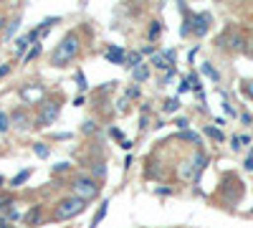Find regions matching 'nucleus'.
I'll list each match as a JSON object with an SVG mask.
<instances>
[{
  "mask_svg": "<svg viewBox=\"0 0 253 228\" xmlns=\"http://www.w3.org/2000/svg\"><path fill=\"white\" fill-rule=\"evenodd\" d=\"M79 48H81V41H79V36L76 33H69V36H63V41L56 46V51H53V56H51V64L53 66H69L71 61L79 56Z\"/></svg>",
  "mask_w": 253,
  "mask_h": 228,
  "instance_id": "obj_1",
  "label": "nucleus"
},
{
  "mask_svg": "<svg viewBox=\"0 0 253 228\" xmlns=\"http://www.w3.org/2000/svg\"><path fill=\"white\" fill-rule=\"evenodd\" d=\"M84 211H86V203L74 198V195H69V198L58 200V205L53 208V221H69V218H76Z\"/></svg>",
  "mask_w": 253,
  "mask_h": 228,
  "instance_id": "obj_2",
  "label": "nucleus"
},
{
  "mask_svg": "<svg viewBox=\"0 0 253 228\" xmlns=\"http://www.w3.org/2000/svg\"><path fill=\"white\" fill-rule=\"evenodd\" d=\"M99 193H101V188H99V182L94 178H76L71 182V195L79 198V200H84V203L99 198Z\"/></svg>",
  "mask_w": 253,
  "mask_h": 228,
  "instance_id": "obj_3",
  "label": "nucleus"
},
{
  "mask_svg": "<svg viewBox=\"0 0 253 228\" xmlns=\"http://www.w3.org/2000/svg\"><path fill=\"white\" fill-rule=\"evenodd\" d=\"M58 114H61V104H58V101H43L33 122H36L38 130H43V127H48V124H53L58 119Z\"/></svg>",
  "mask_w": 253,
  "mask_h": 228,
  "instance_id": "obj_4",
  "label": "nucleus"
},
{
  "mask_svg": "<svg viewBox=\"0 0 253 228\" xmlns=\"http://www.w3.org/2000/svg\"><path fill=\"white\" fill-rule=\"evenodd\" d=\"M20 99H23V104H43L46 89L41 84H28V87L20 89Z\"/></svg>",
  "mask_w": 253,
  "mask_h": 228,
  "instance_id": "obj_5",
  "label": "nucleus"
},
{
  "mask_svg": "<svg viewBox=\"0 0 253 228\" xmlns=\"http://www.w3.org/2000/svg\"><path fill=\"white\" fill-rule=\"evenodd\" d=\"M210 20H213V15L210 13H195L193 15V36H205L208 28H210Z\"/></svg>",
  "mask_w": 253,
  "mask_h": 228,
  "instance_id": "obj_6",
  "label": "nucleus"
},
{
  "mask_svg": "<svg viewBox=\"0 0 253 228\" xmlns=\"http://www.w3.org/2000/svg\"><path fill=\"white\" fill-rule=\"evenodd\" d=\"M107 61H112V64H119V66H126V53H124V48H119V46H112V48H107Z\"/></svg>",
  "mask_w": 253,
  "mask_h": 228,
  "instance_id": "obj_7",
  "label": "nucleus"
},
{
  "mask_svg": "<svg viewBox=\"0 0 253 228\" xmlns=\"http://www.w3.org/2000/svg\"><path fill=\"white\" fill-rule=\"evenodd\" d=\"M23 221H26L28 226H38L41 221H43V208H41V205H33V208L23 216Z\"/></svg>",
  "mask_w": 253,
  "mask_h": 228,
  "instance_id": "obj_8",
  "label": "nucleus"
},
{
  "mask_svg": "<svg viewBox=\"0 0 253 228\" xmlns=\"http://www.w3.org/2000/svg\"><path fill=\"white\" fill-rule=\"evenodd\" d=\"M152 66H155V69H160V71H172V69H175V66L170 64V61H167V58L162 56V53H155V58H152Z\"/></svg>",
  "mask_w": 253,
  "mask_h": 228,
  "instance_id": "obj_9",
  "label": "nucleus"
},
{
  "mask_svg": "<svg viewBox=\"0 0 253 228\" xmlns=\"http://www.w3.org/2000/svg\"><path fill=\"white\" fill-rule=\"evenodd\" d=\"M10 122H15V127H18V130H26L28 124H31L28 117H26L23 112H10Z\"/></svg>",
  "mask_w": 253,
  "mask_h": 228,
  "instance_id": "obj_10",
  "label": "nucleus"
},
{
  "mask_svg": "<svg viewBox=\"0 0 253 228\" xmlns=\"http://www.w3.org/2000/svg\"><path fill=\"white\" fill-rule=\"evenodd\" d=\"M107 208H109V200H104V203L99 205V211H96V216H94V221H91V226H89V228H96V226L104 221V216H107Z\"/></svg>",
  "mask_w": 253,
  "mask_h": 228,
  "instance_id": "obj_11",
  "label": "nucleus"
},
{
  "mask_svg": "<svg viewBox=\"0 0 253 228\" xmlns=\"http://www.w3.org/2000/svg\"><path fill=\"white\" fill-rule=\"evenodd\" d=\"M147 76H150V66H147V64H142V66L132 69V79L137 81V84H139V81H144Z\"/></svg>",
  "mask_w": 253,
  "mask_h": 228,
  "instance_id": "obj_12",
  "label": "nucleus"
},
{
  "mask_svg": "<svg viewBox=\"0 0 253 228\" xmlns=\"http://www.w3.org/2000/svg\"><path fill=\"white\" fill-rule=\"evenodd\" d=\"M31 173H33L31 168H26V170H20V173H18V175H15L13 180H10V188H18V185H23V182H26V180L31 178Z\"/></svg>",
  "mask_w": 253,
  "mask_h": 228,
  "instance_id": "obj_13",
  "label": "nucleus"
},
{
  "mask_svg": "<svg viewBox=\"0 0 253 228\" xmlns=\"http://www.w3.org/2000/svg\"><path fill=\"white\" fill-rule=\"evenodd\" d=\"M56 23H58V18H46V20H41V26L36 28V31H38V36H46V33H48V31H51Z\"/></svg>",
  "mask_w": 253,
  "mask_h": 228,
  "instance_id": "obj_14",
  "label": "nucleus"
},
{
  "mask_svg": "<svg viewBox=\"0 0 253 228\" xmlns=\"http://www.w3.org/2000/svg\"><path fill=\"white\" fill-rule=\"evenodd\" d=\"M137 66H142V51H134L126 56V69H137Z\"/></svg>",
  "mask_w": 253,
  "mask_h": 228,
  "instance_id": "obj_15",
  "label": "nucleus"
},
{
  "mask_svg": "<svg viewBox=\"0 0 253 228\" xmlns=\"http://www.w3.org/2000/svg\"><path fill=\"white\" fill-rule=\"evenodd\" d=\"M205 135H208L210 139H215V142H223V139H225V135H223L218 127H213V124H208V127H205Z\"/></svg>",
  "mask_w": 253,
  "mask_h": 228,
  "instance_id": "obj_16",
  "label": "nucleus"
},
{
  "mask_svg": "<svg viewBox=\"0 0 253 228\" xmlns=\"http://www.w3.org/2000/svg\"><path fill=\"white\" fill-rule=\"evenodd\" d=\"M177 109H180V96L167 99V101H165V107H162V112H167V114H172V112H177Z\"/></svg>",
  "mask_w": 253,
  "mask_h": 228,
  "instance_id": "obj_17",
  "label": "nucleus"
},
{
  "mask_svg": "<svg viewBox=\"0 0 253 228\" xmlns=\"http://www.w3.org/2000/svg\"><path fill=\"white\" fill-rule=\"evenodd\" d=\"M203 74H205L208 79H213V81H220V74H218V69H215L213 64H203Z\"/></svg>",
  "mask_w": 253,
  "mask_h": 228,
  "instance_id": "obj_18",
  "label": "nucleus"
},
{
  "mask_svg": "<svg viewBox=\"0 0 253 228\" xmlns=\"http://www.w3.org/2000/svg\"><path fill=\"white\" fill-rule=\"evenodd\" d=\"M177 137H180V139H185V142H193V144H200V135H198V132H190V130H185V132H180Z\"/></svg>",
  "mask_w": 253,
  "mask_h": 228,
  "instance_id": "obj_19",
  "label": "nucleus"
},
{
  "mask_svg": "<svg viewBox=\"0 0 253 228\" xmlns=\"http://www.w3.org/2000/svg\"><path fill=\"white\" fill-rule=\"evenodd\" d=\"M160 31H162L160 20H152V23H150V31H147V36H150V41H155V38L160 36Z\"/></svg>",
  "mask_w": 253,
  "mask_h": 228,
  "instance_id": "obj_20",
  "label": "nucleus"
},
{
  "mask_svg": "<svg viewBox=\"0 0 253 228\" xmlns=\"http://www.w3.org/2000/svg\"><path fill=\"white\" fill-rule=\"evenodd\" d=\"M8 127H10V114L0 112V132H8Z\"/></svg>",
  "mask_w": 253,
  "mask_h": 228,
  "instance_id": "obj_21",
  "label": "nucleus"
},
{
  "mask_svg": "<svg viewBox=\"0 0 253 228\" xmlns=\"http://www.w3.org/2000/svg\"><path fill=\"white\" fill-rule=\"evenodd\" d=\"M33 152H36L38 157H48V147H46L43 142H36V144H33Z\"/></svg>",
  "mask_w": 253,
  "mask_h": 228,
  "instance_id": "obj_22",
  "label": "nucleus"
},
{
  "mask_svg": "<svg viewBox=\"0 0 253 228\" xmlns=\"http://www.w3.org/2000/svg\"><path fill=\"white\" fill-rule=\"evenodd\" d=\"M28 46H31V38H28V36H23V38H18V44H15L18 53H23V51H26Z\"/></svg>",
  "mask_w": 253,
  "mask_h": 228,
  "instance_id": "obj_23",
  "label": "nucleus"
},
{
  "mask_svg": "<svg viewBox=\"0 0 253 228\" xmlns=\"http://www.w3.org/2000/svg\"><path fill=\"white\" fill-rule=\"evenodd\" d=\"M180 175H182L185 180H190V178H193V165H190V162H182V168H180Z\"/></svg>",
  "mask_w": 253,
  "mask_h": 228,
  "instance_id": "obj_24",
  "label": "nucleus"
},
{
  "mask_svg": "<svg viewBox=\"0 0 253 228\" xmlns=\"http://www.w3.org/2000/svg\"><path fill=\"white\" fill-rule=\"evenodd\" d=\"M18 23H20V20H18V18H15V20H10V23H8V26H5V36H8V38H10V36H13V33H15V31H18Z\"/></svg>",
  "mask_w": 253,
  "mask_h": 228,
  "instance_id": "obj_25",
  "label": "nucleus"
},
{
  "mask_svg": "<svg viewBox=\"0 0 253 228\" xmlns=\"http://www.w3.org/2000/svg\"><path fill=\"white\" fill-rule=\"evenodd\" d=\"M76 81H79V89H81V91H86V89H89V84H86V76H84L81 71L76 74Z\"/></svg>",
  "mask_w": 253,
  "mask_h": 228,
  "instance_id": "obj_26",
  "label": "nucleus"
},
{
  "mask_svg": "<svg viewBox=\"0 0 253 228\" xmlns=\"http://www.w3.org/2000/svg\"><path fill=\"white\" fill-rule=\"evenodd\" d=\"M38 53H41V46H38V44H36V46H33V48H31V51H28V53H26V56H23V58H26V61H28V64H31V58H36V56H38Z\"/></svg>",
  "mask_w": 253,
  "mask_h": 228,
  "instance_id": "obj_27",
  "label": "nucleus"
},
{
  "mask_svg": "<svg viewBox=\"0 0 253 228\" xmlns=\"http://www.w3.org/2000/svg\"><path fill=\"white\" fill-rule=\"evenodd\" d=\"M162 56H165L167 61H170L172 66H175V56H177V53H175V48H167V51H162Z\"/></svg>",
  "mask_w": 253,
  "mask_h": 228,
  "instance_id": "obj_28",
  "label": "nucleus"
},
{
  "mask_svg": "<svg viewBox=\"0 0 253 228\" xmlns=\"http://www.w3.org/2000/svg\"><path fill=\"white\" fill-rule=\"evenodd\" d=\"M5 218H8V221H18V218H20V213H18L15 208H8V211H5Z\"/></svg>",
  "mask_w": 253,
  "mask_h": 228,
  "instance_id": "obj_29",
  "label": "nucleus"
},
{
  "mask_svg": "<svg viewBox=\"0 0 253 228\" xmlns=\"http://www.w3.org/2000/svg\"><path fill=\"white\" fill-rule=\"evenodd\" d=\"M94 173H96L99 178H104V173H107V168H104V162H96V168H94Z\"/></svg>",
  "mask_w": 253,
  "mask_h": 228,
  "instance_id": "obj_30",
  "label": "nucleus"
},
{
  "mask_svg": "<svg viewBox=\"0 0 253 228\" xmlns=\"http://www.w3.org/2000/svg\"><path fill=\"white\" fill-rule=\"evenodd\" d=\"M69 168H71V165H69V162H58V165H56V168H53V173H63V170H69Z\"/></svg>",
  "mask_w": 253,
  "mask_h": 228,
  "instance_id": "obj_31",
  "label": "nucleus"
},
{
  "mask_svg": "<svg viewBox=\"0 0 253 228\" xmlns=\"http://www.w3.org/2000/svg\"><path fill=\"white\" fill-rule=\"evenodd\" d=\"M0 228H13V221H8L5 216H0Z\"/></svg>",
  "mask_w": 253,
  "mask_h": 228,
  "instance_id": "obj_32",
  "label": "nucleus"
},
{
  "mask_svg": "<svg viewBox=\"0 0 253 228\" xmlns=\"http://www.w3.org/2000/svg\"><path fill=\"white\" fill-rule=\"evenodd\" d=\"M84 132H96V122H86L84 124Z\"/></svg>",
  "mask_w": 253,
  "mask_h": 228,
  "instance_id": "obj_33",
  "label": "nucleus"
},
{
  "mask_svg": "<svg viewBox=\"0 0 253 228\" xmlns=\"http://www.w3.org/2000/svg\"><path fill=\"white\" fill-rule=\"evenodd\" d=\"M175 124H177V127H180V130H182V132H185V130H187V119H185V117H180V119H177V122H175Z\"/></svg>",
  "mask_w": 253,
  "mask_h": 228,
  "instance_id": "obj_34",
  "label": "nucleus"
},
{
  "mask_svg": "<svg viewBox=\"0 0 253 228\" xmlns=\"http://www.w3.org/2000/svg\"><path fill=\"white\" fill-rule=\"evenodd\" d=\"M126 96H132V99L139 96V89H137V87H129V89H126Z\"/></svg>",
  "mask_w": 253,
  "mask_h": 228,
  "instance_id": "obj_35",
  "label": "nucleus"
},
{
  "mask_svg": "<svg viewBox=\"0 0 253 228\" xmlns=\"http://www.w3.org/2000/svg\"><path fill=\"white\" fill-rule=\"evenodd\" d=\"M246 170H253V152L246 157Z\"/></svg>",
  "mask_w": 253,
  "mask_h": 228,
  "instance_id": "obj_36",
  "label": "nucleus"
},
{
  "mask_svg": "<svg viewBox=\"0 0 253 228\" xmlns=\"http://www.w3.org/2000/svg\"><path fill=\"white\" fill-rule=\"evenodd\" d=\"M246 94L253 99V81H246Z\"/></svg>",
  "mask_w": 253,
  "mask_h": 228,
  "instance_id": "obj_37",
  "label": "nucleus"
},
{
  "mask_svg": "<svg viewBox=\"0 0 253 228\" xmlns=\"http://www.w3.org/2000/svg\"><path fill=\"white\" fill-rule=\"evenodd\" d=\"M8 71H10V64H3V66H0V79H3Z\"/></svg>",
  "mask_w": 253,
  "mask_h": 228,
  "instance_id": "obj_38",
  "label": "nucleus"
},
{
  "mask_svg": "<svg viewBox=\"0 0 253 228\" xmlns=\"http://www.w3.org/2000/svg\"><path fill=\"white\" fill-rule=\"evenodd\" d=\"M170 193H172L170 188H157V195H170Z\"/></svg>",
  "mask_w": 253,
  "mask_h": 228,
  "instance_id": "obj_39",
  "label": "nucleus"
},
{
  "mask_svg": "<svg viewBox=\"0 0 253 228\" xmlns=\"http://www.w3.org/2000/svg\"><path fill=\"white\" fill-rule=\"evenodd\" d=\"M248 44H251V46L246 48V53H248V56H253V36H251V41H248Z\"/></svg>",
  "mask_w": 253,
  "mask_h": 228,
  "instance_id": "obj_40",
  "label": "nucleus"
},
{
  "mask_svg": "<svg viewBox=\"0 0 253 228\" xmlns=\"http://www.w3.org/2000/svg\"><path fill=\"white\" fill-rule=\"evenodd\" d=\"M3 26H8V20H5V18H0V28H3Z\"/></svg>",
  "mask_w": 253,
  "mask_h": 228,
  "instance_id": "obj_41",
  "label": "nucleus"
},
{
  "mask_svg": "<svg viewBox=\"0 0 253 228\" xmlns=\"http://www.w3.org/2000/svg\"><path fill=\"white\" fill-rule=\"evenodd\" d=\"M3 182H5V178H3V175H0V188H3Z\"/></svg>",
  "mask_w": 253,
  "mask_h": 228,
  "instance_id": "obj_42",
  "label": "nucleus"
}]
</instances>
